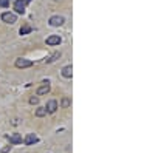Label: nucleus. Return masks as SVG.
<instances>
[{
  "label": "nucleus",
  "mask_w": 155,
  "mask_h": 153,
  "mask_svg": "<svg viewBox=\"0 0 155 153\" xmlns=\"http://www.w3.org/2000/svg\"><path fill=\"white\" fill-rule=\"evenodd\" d=\"M61 37L59 36H50L48 39H47V45H59L61 43Z\"/></svg>",
  "instance_id": "1a4fd4ad"
},
{
  "label": "nucleus",
  "mask_w": 155,
  "mask_h": 153,
  "mask_svg": "<svg viewBox=\"0 0 155 153\" xmlns=\"http://www.w3.org/2000/svg\"><path fill=\"white\" fill-rule=\"evenodd\" d=\"M19 33L23 36V34H28V33H31V27H30V25H23V27L19 30Z\"/></svg>",
  "instance_id": "f8f14e48"
},
{
  "label": "nucleus",
  "mask_w": 155,
  "mask_h": 153,
  "mask_svg": "<svg viewBox=\"0 0 155 153\" xmlns=\"http://www.w3.org/2000/svg\"><path fill=\"white\" fill-rule=\"evenodd\" d=\"M50 88H51V87H50V82H48V81H44V82H42V85L37 88V96L47 94V93L50 91Z\"/></svg>",
  "instance_id": "20e7f679"
},
{
  "label": "nucleus",
  "mask_w": 155,
  "mask_h": 153,
  "mask_svg": "<svg viewBox=\"0 0 155 153\" xmlns=\"http://www.w3.org/2000/svg\"><path fill=\"white\" fill-rule=\"evenodd\" d=\"M61 105H62L64 108H67V107L70 105V99H68V97H64V99H62V102H61Z\"/></svg>",
  "instance_id": "4468645a"
},
{
  "label": "nucleus",
  "mask_w": 155,
  "mask_h": 153,
  "mask_svg": "<svg viewBox=\"0 0 155 153\" xmlns=\"http://www.w3.org/2000/svg\"><path fill=\"white\" fill-rule=\"evenodd\" d=\"M0 6H2V8L9 6V0H0Z\"/></svg>",
  "instance_id": "2eb2a0df"
},
{
  "label": "nucleus",
  "mask_w": 155,
  "mask_h": 153,
  "mask_svg": "<svg viewBox=\"0 0 155 153\" xmlns=\"http://www.w3.org/2000/svg\"><path fill=\"white\" fill-rule=\"evenodd\" d=\"M71 74H73V68H71V65H67V67H64L62 68V76L64 78H71Z\"/></svg>",
  "instance_id": "9d476101"
},
{
  "label": "nucleus",
  "mask_w": 155,
  "mask_h": 153,
  "mask_svg": "<svg viewBox=\"0 0 155 153\" xmlns=\"http://www.w3.org/2000/svg\"><path fill=\"white\" fill-rule=\"evenodd\" d=\"M64 22H65V19H64L62 16H53L50 19V25H51V27H61Z\"/></svg>",
  "instance_id": "423d86ee"
},
{
  "label": "nucleus",
  "mask_w": 155,
  "mask_h": 153,
  "mask_svg": "<svg viewBox=\"0 0 155 153\" xmlns=\"http://www.w3.org/2000/svg\"><path fill=\"white\" fill-rule=\"evenodd\" d=\"M2 20H3L5 23H9V25H12V23H16L17 17H16V14H14V12H3V14H2Z\"/></svg>",
  "instance_id": "7ed1b4c3"
},
{
  "label": "nucleus",
  "mask_w": 155,
  "mask_h": 153,
  "mask_svg": "<svg viewBox=\"0 0 155 153\" xmlns=\"http://www.w3.org/2000/svg\"><path fill=\"white\" fill-rule=\"evenodd\" d=\"M16 67H17V68H28V67H33V60L19 57V59H16Z\"/></svg>",
  "instance_id": "f03ea898"
},
{
  "label": "nucleus",
  "mask_w": 155,
  "mask_h": 153,
  "mask_svg": "<svg viewBox=\"0 0 155 153\" xmlns=\"http://www.w3.org/2000/svg\"><path fill=\"white\" fill-rule=\"evenodd\" d=\"M31 2V0H16V3H14V9L17 14H23L25 12V8H27V5Z\"/></svg>",
  "instance_id": "f257e3e1"
},
{
  "label": "nucleus",
  "mask_w": 155,
  "mask_h": 153,
  "mask_svg": "<svg viewBox=\"0 0 155 153\" xmlns=\"http://www.w3.org/2000/svg\"><path fill=\"white\" fill-rule=\"evenodd\" d=\"M45 114H47L45 107H39V108L36 110V116H37V118H42V116H45Z\"/></svg>",
  "instance_id": "9b49d317"
},
{
  "label": "nucleus",
  "mask_w": 155,
  "mask_h": 153,
  "mask_svg": "<svg viewBox=\"0 0 155 153\" xmlns=\"http://www.w3.org/2000/svg\"><path fill=\"white\" fill-rule=\"evenodd\" d=\"M30 104H33V105L34 104H39V97H36V96L34 97H30Z\"/></svg>",
  "instance_id": "dca6fc26"
},
{
  "label": "nucleus",
  "mask_w": 155,
  "mask_h": 153,
  "mask_svg": "<svg viewBox=\"0 0 155 153\" xmlns=\"http://www.w3.org/2000/svg\"><path fill=\"white\" fill-rule=\"evenodd\" d=\"M36 142H39V138H37L36 135H33V133L27 135V136H25V139H23V144H25V145H33V144H36Z\"/></svg>",
  "instance_id": "39448f33"
},
{
  "label": "nucleus",
  "mask_w": 155,
  "mask_h": 153,
  "mask_svg": "<svg viewBox=\"0 0 155 153\" xmlns=\"http://www.w3.org/2000/svg\"><path fill=\"white\" fill-rule=\"evenodd\" d=\"M45 110H47V113H54V111L58 110V100H54V99L48 100V104H47Z\"/></svg>",
  "instance_id": "6e6552de"
},
{
  "label": "nucleus",
  "mask_w": 155,
  "mask_h": 153,
  "mask_svg": "<svg viewBox=\"0 0 155 153\" xmlns=\"http://www.w3.org/2000/svg\"><path fill=\"white\" fill-rule=\"evenodd\" d=\"M6 139L9 142H12V144H20L23 139H22V136L19 135V133H14V135H6Z\"/></svg>",
  "instance_id": "0eeeda50"
},
{
  "label": "nucleus",
  "mask_w": 155,
  "mask_h": 153,
  "mask_svg": "<svg viewBox=\"0 0 155 153\" xmlns=\"http://www.w3.org/2000/svg\"><path fill=\"white\" fill-rule=\"evenodd\" d=\"M58 57H61V53H54L53 56H50V57L47 59V62H48V63H51V62H54Z\"/></svg>",
  "instance_id": "ddd939ff"
},
{
  "label": "nucleus",
  "mask_w": 155,
  "mask_h": 153,
  "mask_svg": "<svg viewBox=\"0 0 155 153\" xmlns=\"http://www.w3.org/2000/svg\"><path fill=\"white\" fill-rule=\"evenodd\" d=\"M11 150V145H8V147H5V148H2V153H8Z\"/></svg>",
  "instance_id": "f3484780"
}]
</instances>
